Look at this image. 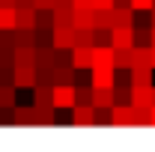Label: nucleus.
Here are the masks:
<instances>
[{"instance_id": "f257e3e1", "label": "nucleus", "mask_w": 155, "mask_h": 152, "mask_svg": "<svg viewBox=\"0 0 155 152\" xmlns=\"http://www.w3.org/2000/svg\"><path fill=\"white\" fill-rule=\"evenodd\" d=\"M54 107L57 111L75 107V84H54Z\"/></svg>"}, {"instance_id": "f03ea898", "label": "nucleus", "mask_w": 155, "mask_h": 152, "mask_svg": "<svg viewBox=\"0 0 155 152\" xmlns=\"http://www.w3.org/2000/svg\"><path fill=\"white\" fill-rule=\"evenodd\" d=\"M12 84H15V90H33V87L39 84L36 66H15V75H12Z\"/></svg>"}, {"instance_id": "7ed1b4c3", "label": "nucleus", "mask_w": 155, "mask_h": 152, "mask_svg": "<svg viewBox=\"0 0 155 152\" xmlns=\"http://www.w3.org/2000/svg\"><path fill=\"white\" fill-rule=\"evenodd\" d=\"M90 87L114 90L116 87V69H90Z\"/></svg>"}, {"instance_id": "20e7f679", "label": "nucleus", "mask_w": 155, "mask_h": 152, "mask_svg": "<svg viewBox=\"0 0 155 152\" xmlns=\"http://www.w3.org/2000/svg\"><path fill=\"white\" fill-rule=\"evenodd\" d=\"M51 45L57 51H72L75 48V27H54L51 30Z\"/></svg>"}, {"instance_id": "39448f33", "label": "nucleus", "mask_w": 155, "mask_h": 152, "mask_svg": "<svg viewBox=\"0 0 155 152\" xmlns=\"http://www.w3.org/2000/svg\"><path fill=\"white\" fill-rule=\"evenodd\" d=\"M110 125H114V128H128V125H134V107H131V104H114V107H110Z\"/></svg>"}, {"instance_id": "423d86ee", "label": "nucleus", "mask_w": 155, "mask_h": 152, "mask_svg": "<svg viewBox=\"0 0 155 152\" xmlns=\"http://www.w3.org/2000/svg\"><path fill=\"white\" fill-rule=\"evenodd\" d=\"M93 69H116L114 45H93Z\"/></svg>"}, {"instance_id": "0eeeda50", "label": "nucleus", "mask_w": 155, "mask_h": 152, "mask_svg": "<svg viewBox=\"0 0 155 152\" xmlns=\"http://www.w3.org/2000/svg\"><path fill=\"white\" fill-rule=\"evenodd\" d=\"M155 87V84H152ZM152 87H140V84H131V107H152L155 98H152Z\"/></svg>"}, {"instance_id": "6e6552de", "label": "nucleus", "mask_w": 155, "mask_h": 152, "mask_svg": "<svg viewBox=\"0 0 155 152\" xmlns=\"http://www.w3.org/2000/svg\"><path fill=\"white\" fill-rule=\"evenodd\" d=\"M54 27H75V6L72 3L54 6Z\"/></svg>"}, {"instance_id": "1a4fd4ad", "label": "nucleus", "mask_w": 155, "mask_h": 152, "mask_svg": "<svg viewBox=\"0 0 155 152\" xmlns=\"http://www.w3.org/2000/svg\"><path fill=\"white\" fill-rule=\"evenodd\" d=\"M110 45L114 48H131L134 45V27H110Z\"/></svg>"}, {"instance_id": "9d476101", "label": "nucleus", "mask_w": 155, "mask_h": 152, "mask_svg": "<svg viewBox=\"0 0 155 152\" xmlns=\"http://www.w3.org/2000/svg\"><path fill=\"white\" fill-rule=\"evenodd\" d=\"M72 125H96V107L93 104H75L72 107Z\"/></svg>"}, {"instance_id": "9b49d317", "label": "nucleus", "mask_w": 155, "mask_h": 152, "mask_svg": "<svg viewBox=\"0 0 155 152\" xmlns=\"http://www.w3.org/2000/svg\"><path fill=\"white\" fill-rule=\"evenodd\" d=\"M36 69H57V48L54 45L36 48Z\"/></svg>"}, {"instance_id": "f8f14e48", "label": "nucleus", "mask_w": 155, "mask_h": 152, "mask_svg": "<svg viewBox=\"0 0 155 152\" xmlns=\"http://www.w3.org/2000/svg\"><path fill=\"white\" fill-rule=\"evenodd\" d=\"M114 66L116 72H128L134 66V45L131 48H114Z\"/></svg>"}, {"instance_id": "ddd939ff", "label": "nucleus", "mask_w": 155, "mask_h": 152, "mask_svg": "<svg viewBox=\"0 0 155 152\" xmlns=\"http://www.w3.org/2000/svg\"><path fill=\"white\" fill-rule=\"evenodd\" d=\"M72 66H75L78 72L93 69V48H81V45H75V48H72Z\"/></svg>"}, {"instance_id": "4468645a", "label": "nucleus", "mask_w": 155, "mask_h": 152, "mask_svg": "<svg viewBox=\"0 0 155 152\" xmlns=\"http://www.w3.org/2000/svg\"><path fill=\"white\" fill-rule=\"evenodd\" d=\"M152 66H131L128 75H131V84H140V87H152Z\"/></svg>"}, {"instance_id": "2eb2a0df", "label": "nucleus", "mask_w": 155, "mask_h": 152, "mask_svg": "<svg viewBox=\"0 0 155 152\" xmlns=\"http://www.w3.org/2000/svg\"><path fill=\"white\" fill-rule=\"evenodd\" d=\"M15 9H18L15 27L18 30H36V9H27V6H15Z\"/></svg>"}, {"instance_id": "dca6fc26", "label": "nucleus", "mask_w": 155, "mask_h": 152, "mask_svg": "<svg viewBox=\"0 0 155 152\" xmlns=\"http://www.w3.org/2000/svg\"><path fill=\"white\" fill-rule=\"evenodd\" d=\"M93 107L96 111H110L114 107V90H96L93 87Z\"/></svg>"}, {"instance_id": "f3484780", "label": "nucleus", "mask_w": 155, "mask_h": 152, "mask_svg": "<svg viewBox=\"0 0 155 152\" xmlns=\"http://www.w3.org/2000/svg\"><path fill=\"white\" fill-rule=\"evenodd\" d=\"M33 111H36V125H54L57 122V116H54V104H33Z\"/></svg>"}, {"instance_id": "a211bd4d", "label": "nucleus", "mask_w": 155, "mask_h": 152, "mask_svg": "<svg viewBox=\"0 0 155 152\" xmlns=\"http://www.w3.org/2000/svg\"><path fill=\"white\" fill-rule=\"evenodd\" d=\"M33 104H54V87L51 84H36L33 87Z\"/></svg>"}, {"instance_id": "6ab92c4d", "label": "nucleus", "mask_w": 155, "mask_h": 152, "mask_svg": "<svg viewBox=\"0 0 155 152\" xmlns=\"http://www.w3.org/2000/svg\"><path fill=\"white\" fill-rule=\"evenodd\" d=\"M12 122L15 125H36V111L33 107H12Z\"/></svg>"}, {"instance_id": "aec40b11", "label": "nucleus", "mask_w": 155, "mask_h": 152, "mask_svg": "<svg viewBox=\"0 0 155 152\" xmlns=\"http://www.w3.org/2000/svg\"><path fill=\"white\" fill-rule=\"evenodd\" d=\"M93 27H96V30H110V27H114V9H96Z\"/></svg>"}, {"instance_id": "412c9836", "label": "nucleus", "mask_w": 155, "mask_h": 152, "mask_svg": "<svg viewBox=\"0 0 155 152\" xmlns=\"http://www.w3.org/2000/svg\"><path fill=\"white\" fill-rule=\"evenodd\" d=\"M15 66H36V48H15Z\"/></svg>"}, {"instance_id": "4be33fe9", "label": "nucleus", "mask_w": 155, "mask_h": 152, "mask_svg": "<svg viewBox=\"0 0 155 152\" xmlns=\"http://www.w3.org/2000/svg\"><path fill=\"white\" fill-rule=\"evenodd\" d=\"M15 18H18L15 6H0V30H15Z\"/></svg>"}, {"instance_id": "5701e85b", "label": "nucleus", "mask_w": 155, "mask_h": 152, "mask_svg": "<svg viewBox=\"0 0 155 152\" xmlns=\"http://www.w3.org/2000/svg\"><path fill=\"white\" fill-rule=\"evenodd\" d=\"M12 33H15V48H30V45H33V48H36V30H18V27H15V30H12Z\"/></svg>"}, {"instance_id": "b1692460", "label": "nucleus", "mask_w": 155, "mask_h": 152, "mask_svg": "<svg viewBox=\"0 0 155 152\" xmlns=\"http://www.w3.org/2000/svg\"><path fill=\"white\" fill-rule=\"evenodd\" d=\"M36 27L39 30H54V9H36Z\"/></svg>"}, {"instance_id": "393cba45", "label": "nucleus", "mask_w": 155, "mask_h": 152, "mask_svg": "<svg viewBox=\"0 0 155 152\" xmlns=\"http://www.w3.org/2000/svg\"><path fill=\"white\" fill-rule=\"evenodd\" d=\"M96 9H75V27H93Z\"/></svg>"}, {"instance_id": "a878e982", "label": "nucleus", "mask_w": 155, "mask_h": 152, "mask_svg": "<svg viewBox=\"0 0 155 152\" xmlns=\"http://www.w3.org/2000/svg\"><path fill=\"white\" fill-rule=\"evenodd\" d=\"M75 104H93V87H75Z\"/></svg>"}, {"instance_id": "bb28decb", "label": "nucleus", "mask_w": 155, "mask_h": 152, "mask_svg": "<svg viewBox=\"0 0 155 152\" xmlns=\"http://www.w3.org/2000/svg\"><path fill=\"white\" fill-rule=\"evenodd\" d=\"M152 6H155V0H131V9L134 12H149Z\"/></svg>"}, {"instance_id": "cd10ccee", "label": "nucleus", "mask_w": 155, "mask_h": 152, "mask_svg": "<svg viewBox=\"0 0 155 152\" xmlns=\"http://www.w3.org/2000/svg\"><path fill=\"white\" fill-rule=\"evenodd\" d=\"M93 9H114V0H93Z\"/></svg>"}, {"instance_id": "c85d7f7f", "label": "nucleus", "mask_w": 155, "mask_h": 152, "mask_svg": "<svg viewBox=\"0 0 155 152\" xmlns=\"http://www.w3.org/2000/svg\"><path fill=\"white\" fill-rule=\"evenodd\" d=\"M57 0H36V9H54Z\"/></svg>"}, {"instance_id": "c756f323", "label": "nucleus", "mask_w": 155, "mask_h": 152, "mask_svg": "<svg viewBox=\"0 0 155 152\" xmlns=\"http://www.w3.org/2000/svg\"><path fill=\"white\" fill-rule=\"evenodd\" d=\"M15 6H27V9H36V0H15Z\"/></svg>"}, {"instance_id": "7c9ffc66", "label": "nucleus", "mask_w": 155, "mask_h": 152, "mask_svg": "<svg viewBox=\"0 0 155 152\" xmlns=\"http://www.w3.org/2000/svg\"><path fill=\"white\" fill-rule=\"evenodd\" d=\"M114 6H131V0H114Z\"/></svg>"}, {"instance_id": "2f4dec72", "label": "nucleus", "mask_w": 155, "mask_h": 152, "mask_svg": "<svg viewBox=\"0 0 155 152\" xmlns=\"http://www.w3.org/2000/svg\"><path fill=\"white\" fill-rule=\"evenodd\" d=\"M149 24H152V27H155V6H152V9H149Z\"/></svg>"}, {"instance_id": "473e14b6", "label": "nucleus", "mask_w": 155, "mask_h": 152, "mask_svg": "<svg viewBox=\"0 0 155 152\" xmlns=\"http://www.w3.org/2000/svg\"><path fill=\"white\" fill-rule=\"evenodd\" d=\"M149 48H152V69H155V45H149Z\"/></svg>"}, {"instance_id": "72a5a7b5", "label": "nucleus", "mask_w": 155, "mask_h": 152, "mask_svg": "<svg viewBox=\"0 0 155 152\" xmlns=\"http://www.w3.org/2000/svg\"><path fill=\"white\" fill-rule=\"evenodd\" d=\"M149 45H155V27H152V39H149Z\"/></svg>"}, {"instance_id": "f704fd0d", "label": "nucleus", "mask_w": 155, "mask_h": 152, "mask_svg": "<svg viewBox=\"0 0 155 152\" xmlns=\"http://www.w3.org/2000/svg\"><path fill=\"white\" fill-rule=\"evenodd\" d=\"M152 98H155V87H152Z\"/></svg>"}]
</instances>
